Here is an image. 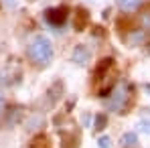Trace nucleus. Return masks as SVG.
Segmentation results:
<instances>
[{"label":"nucleus","instance_id":"a211bd4d","mask_svg":"<svg viewBox=\"0 0 150 148\" xmlns=\"http://www.w3.org/2000/svg\"><path fill=\"white\" fill-rule=\"evenodd\" d=\"M2 108H4V99H2V96H0V112H2Z\"/></svg>","mask_w":150,"mask_h":148},{"label":"nucleus","instance_id":"f257e3e1","mask_svg":"<svg viewBox=\"0 0 150 148\" xmlns=\"http://www.w3.org/2000/svg\"><path fill=\"white\" fill-rule=\"evenodd\" d=\"M26 55H28V59H30L33 63L45 65V63H49L51 57H53V45H51V41L47 37L39 35V37H35V39L28 43Z\"/></svg>","mask_w":150,"mask_h":148},{"label":"nucleus","instance_id":"f03ea898","mask_svg":"<svg viewBox=\"0 0 150 148\" xmlns=\"http://www.w3.org/2000/svg\"><path fill=\"white\" fill-rule=\"evenodd\" d=\"M128 103H130V85L128 83H118L112 91V96L108 98V108L112 112H118L122 114L128 110Z\"/></svg>","mask_w":150,"mask_h":148},{"label":"nucleus","instance_id":"423d86ee","mask_svg":"<svg viewBox=\"0 0 150 148\" xmlns=\"http://www.w3.org/2000/svg\"><path fill=\"white\" fill-rule=\"evenodd\" d=\"M87 59H89V49L85 45H77L71 53V61L77 65H83V63H87Z\"/></svg>","mask_w":150,"mask_h":148},{"label":"nucleus","instance_id":"9b49d317","mask_svg":"<svg viewBox=\"0 0 150 148\" xmlns=\"http://www.w3.org/2000/svg\"><path fill=\"white\" fill-rule=\"evenodd\" d=\"M140 4H142V0H118V6H120L122 10H126V12L136 10Z\"/></svg>","mask_w":150,"mask_h":148},{"label":"nucleus","instance_id":"f8f14e48","mask_svg":"<svg viewBox=\"0 0 150 148\" xmlns=\"http://www.w3.org/2000/svg\"><path fill=\"white\" fill-rule=\"evenodd\" d=\"M18 116H21V108H12V110H10V116H8L6 126H8V128H10V126H14V124L18 122Z\"/></svg>","mask_w":150,"mask_h":148},{"label":"nucleus","instance_id":"ddd939ff","mask_svg":"<svg viewBox=\"0 0 150 148\" xmlns=\"http://www.w3.org/2000/svg\"><path fill=\"white\" fill-rule=\"evenodd\" d=\"M136 132H142V134H150V120H140L136 124Z\"/></svg>","mask_w":150,"mask_h":148},{"label":"nucleus","instance_id":"2eb2a0df","mask_svg":"<svg viewBox=\"0 0 150 148\" xmlns=\"http://www.w3.org/2000/svg\"><path fill=\"white\" fill-rule=\"evenodd\" d=\"M98 146L100 148H110L112 146V140H110L108 136H100V138H98Z\"/></svg>","mask_w":150,"mask_h":148},{"label":"nucleus","instance_id":"20e7f679","mask_svg":"<svg viewBox=\"0 0 150 148\" xmlns=\"http://www.w3.org/2000/svg\"><path fill=\"white\" fill-rule=\"evenodd\" d=\"M87 21H89V12L85 10V8H75L73 12V26L75 30H83L85 28V25H87Z\"/></svg>","mask_w":150,"mask_h":148},{"label":"nucleus","instance_id":"dca6fc26","mask_svg":"<svg viewBox=\"0 0 150 148\" xmlns=\"http://www.w3.org/2000/svg\"><path fill=\"white\" fill-rule=\"evenodd\" d=\"M83 126H91V116L89 114H83Z\"/></svg>","mask_w":150,"mask_h":148},{"label":"nucleus","instance_id":"39448f33","mask_svg":"<svg viewBox=\"0 0 150 148\" xmlns=\"http://www.w3.org/2000/svg\"><path fill=\"white\" fill-rule=\"evenodd\" d=\"M61 96H63V83L61 81H57V83H53L51 85V89L47 91V96H45V106H51V103H55L57 99H61Z\"/></svg>","mask_w":150,"mask_h":148},{"label":"nucleus","instance_id":"0eeeda50","mask_svg":"<svg viewBox=\"0 0 150 148\" xmlns=\"http://www.w3.org/2000/svg\"><path fill=\"white\" fill-rule=\"evenodd\" d=\"M43 126H45V118H43V116H30L28 122L25 124L26 132H39Z\"/></svg>","mask_w":150,"mask_h":148},{"label":"nucleus","instance_id":"4468645a","mask_svg":"<svg viewBox=\"0 0 150 148\" xmlns=\"http://www.w3.org/2000/svg\"><path fill=\"white\" fill-rule=\"evenodd\" d=\"M105 124H108V118H105L103 114L96 116V130H98V132H101V130L105 128Z\"/></svg>","mask_w":150,"mask_h":148},{"label":"nucleus","instance_id":"f3484780","mask_svg":"<svg viewBox=\"0 0 150 148\" xmlns=\"http://www.w3.org/2000/svg\"><path fill=\"white\" fill-rule=\"evenodd\" d=\"M144 25L150 26V16H144Z\"/></svg>","mask_w":150,"mask_h":148},{"label":"nucleus","instance_id":"9d476101","mask_svg":"<svg viewBox=\"0 0 150 148\" xmlns=\"http://www.w3.org/2000/svg\"><path fill=\"white\" fill-rule=\"evenodd\" d=\"M30 148H51V142L47 136H43V134H37L33 140H30Z\"/></svg>","mask_w":150,"mask_h":148},{"label":"nucleus","instance_id":"1a4fd4ad","mask_svg":"<svg viewBox=\"0 0 150 148\" xmlns=\"http://www.w3.org/2000/svg\"><path fill=\"white\" fill-rule=\"evenodd\" d=\"M120 146L122 148H136L138 146V136H136V132H126L124 136H122V140H120Z\"/></svg>","mask_w":150,"mask_h":148},{"label":"nucleus","instance_id":"6e6552de","mask_svg":"<svg viewBox=\"0 0 150 148\" xmlns=\"http://www.w3.org/2000/svg\"><path fill=\"white\" fill-rule=\"evenodd\" d=\"M61 148H79L77 134H61Z\"/></svg>","mask_w":150,"mask_h":148},{"label":"nucleus","instance_id":"7ed1b4c3","mask_svg":"<svg viewBox=\"0 0 150 148\" xmlns=\"http://www.w3.org/2000/svg\"><path fill=\"white\" fill-rule=\"evenodd\" d=\"M67 16H69V8L67 6H57V8H49L45 10V21L49 26H63L67 23Z\"/></svg>","mask_w":150,"mask_h":148}]
</instances>
